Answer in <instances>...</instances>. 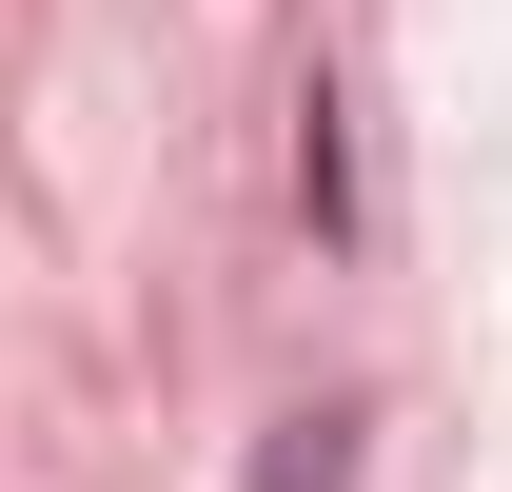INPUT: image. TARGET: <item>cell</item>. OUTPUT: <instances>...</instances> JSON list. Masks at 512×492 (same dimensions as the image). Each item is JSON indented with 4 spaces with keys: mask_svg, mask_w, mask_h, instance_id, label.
<instances>
[{
    "mask_svg": "<svg viewBox=\"0 0 512 492\" xmlns=\"http://www.w3.org/2000/svg\"><path fill=\"white\" fill-rule=\"evenodd\" d=\"M276 492H335V433H296V453H276Z\"/></svg>",
    "mask_w": 512,
    "mask_h": 492,
    "instance_id": "1",
    "label": "cell"
}]
</instances>
